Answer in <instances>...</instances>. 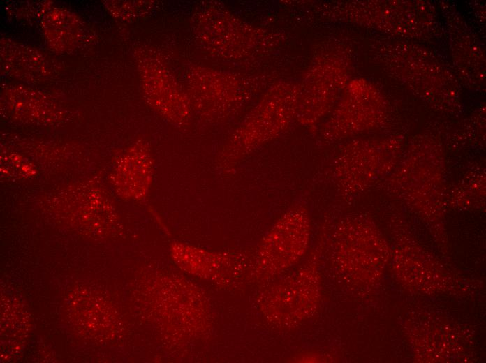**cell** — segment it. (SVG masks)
Wrapping results in <instances>:
<instances>
[{
    "instance_id": "cell-5",
    "label": "cell",
    "mask_w": 486,
    "mask_h": 363,
    "mask_svg": "<svg viewBox=\"0 0 486 363\" xmlns=\"http://www.w3.org/2000/svg\"><path fill=\"white\" fill-rule=\"evenodd\" d=\"M115 184L126 198L141 199L146 195L152 177V163L149 150L136 145L122 156L115 170Z\"/></svg>"
},
{
    "instance_id": "cell-4",
    "label": "cell",
    "mask_w": 486,
    "mask_h": 363,
    "mask_svg": "<svg viewBox=\"0 0 486 363\" xmlns=\"http://www.w3.org/2000/svg\"><path fill=\"white\" fill-rule=\"evenodd\" d=\"M170 252L174 260L183 269L209 279L221 277L222 272L236 271L243 260L237 253L211 252L181 242L172 244Z\"/></svg>"
},
{
    "instance_id": "cell-2",
    "label": "cell",
    "mask_w": 486,
    "mask_h": 363,
    "mask_svg": "<svg viewBox=\"0 0 486 363\" xmlns=\"http://www.w3.org/2000/svg\"><path fill=\"white\" fill-rule=\"evenodd\" d=\"M141 66L144 87L151 105L165 119L177 125L187 124L189 101L179 91L162 63L155 56H145Z\"/></svg>"
},
{
    "instance_id": "cell-6",
    "label": "cell",
    "mask_w": 486,
    "mask_h": 363,
    "mask_svg": "<svg viewBox=\"0 0 486 363\" xmlns=\"http://www.w3.org/2000/svg\"><path fill=\"white\" fill-rule=\"evenodd\" d=\"M41 24L47 44L59 52H70L79 48L87 36L82 21L75 13L61 8L49 11Z\"/></svg>"
},
{
    "instance_id": "cell-7",
    "label": "cell",
    "mask_w": 486,
    "mask_h": 363,
    "mask_svg": "<svg viewBox=\"0 0 486 363\" xmlns=\"http://www.w3.org/2000/svg\"><path fill=\"white\" fill-rule=\"evenodd\" d=\"M22 86L8 88L3 94V104L15 115L25 116L30 121L47 119L56 109L50 98L40 91Z\"/></svg>"
},
{
    "instance_id": "cell-1",
    "label": "cell",
    "mask_w": 486,
    "mask_h": 363,
    "mask_svg": "<svg viewBox=\"0 0 486 363\" xmlns=\"http://www.w3.org/2000/svg\"><path fill=\"white\" fill-rule=\"evenodd\" d=\"M310 232L307 208L302 204L293 207L264 238L258 253V268L278 271L297 262L307 249Z\"/></svg>"
},
{
    "instance_id": "cell-3",
    "label": "cell",
    "mask_w": 486,
    "mask_h": 363,
    "mask_svg": "<svg viewBox=\"0 0 486 363\" xmlns=\"http://www.w3.org/2000/svg\"><path fill=\"white\" fill-rule=\"evenodd\" d=\"M1 62L8 74L30 83L53 75V63L43 52L9 39L1 41Z\"/></svg>"
}]
</instances>
